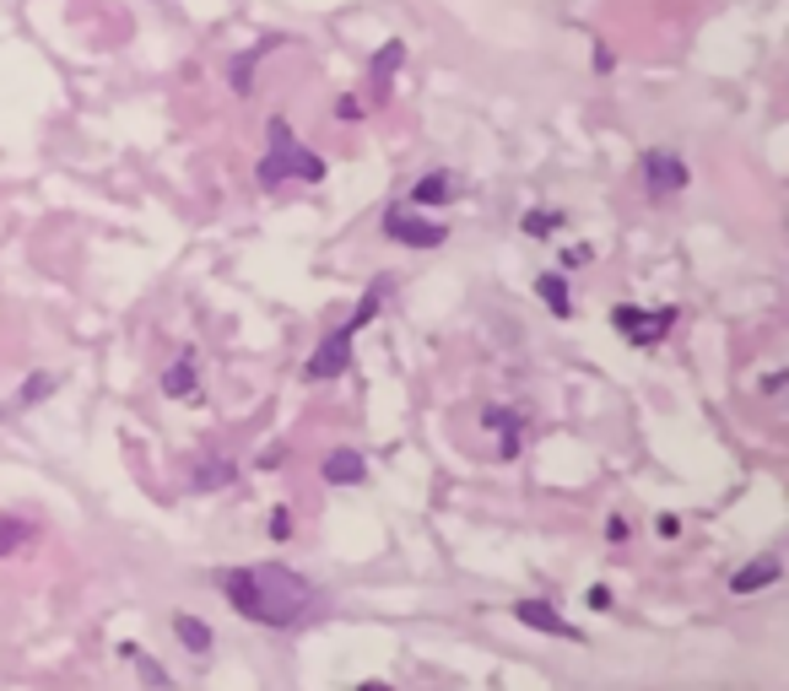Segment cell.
Returning <instances> with one entry per match:
<instances>
[{
    "instance_id": "cell-1",
    "label": "cell",
    "mask_w": 789,
    "mask_h": 691,
    "mask_svg": "<svg viewBox=\"0 0 789 691\" xmlns=\"http://www.w3.org/2000/svg\"><path fill=\"white\" fill-rule=\"evenodd\" d=\"M216 589L227 595V606L254 627H297L314 610V583L287 562H254V568H222Z\"/></svg>"
},
{
    "instance_id": "cell-2",
    "label": "cell",
    "mask_w": 789,
    "mask_h": 691,
    "mask_svg": "<svg viewBox=\"0 0 789 691\" xmlns=\"http://www.w3.org/2000/svg\"><path fill=\"white\" fill-rule=\"evenodd\" d=\"M254 179H260L265 190H276V184H287V179L320 184V179H325V157L308 152V146H297V135H292L287 120H265V157L254 167Z\"/></svg>"
},
{
    "instance_id": "cell-3",
    "label": "cell",
    "mask_w": 789,
    "mask_h": 691,
    "mask_svg": "<svg viewBox=\"0 0 789 691\" xmlns=\"http://www.w3.org/2000/svg\"><path fill=\"white\" fill-rule=\"evenodd\" d=\"M378 227H384L390 244H406V248H438L444 238H449L444 222H427V216H416V211H406V205H390Z\"/></svg>"
},
{
    "instance_id": "cell-4",
    "label": "cell",
    "mask_w": 789,
    "mask_h": 691,
    "mask_svg": "<svg viewBox=\"0 0 789 691\" xmlns=\"http://www.w3.org/2000/svg\"><path fill=\"white\" fill-rule=\"evenodd\" d=\"M670 325H676L670 308H617V314H611V329H623L627 346H638V352L660 346L665 335H670Z\"/></svg>"
},
{
    "instance_id": "cell-5",
    "label": "cell",
    "mask_w": 789,
    "mask_h": 691,
    "mask_svg": "<svg viewBox=\"0 0 789 691\" xmlns=\"http://www.w3.org/2000/svg\"><path fill=\"white\" fill-rule=\"evenodd\" d=\"M638 173H644V190L655 195V201H665V195H681L687 190V163L676 157V152H644L638 157Z\"/></svg>"
},
{
    "instance_id": "cell-6",
    "label": "cell",
    "mask_w": 789,
    "mask_h": 691,
    "mask_svg": "<svg viewBox=\"0 0 789 691\" xmlns=\"http://www.w3.org/2000/svg\"><path fill=\"white\" fill-rule=\"evenodd\" d=\"M352 341H357V329H352V325H341L335 335H325V341H320V352H314V357H308V367H303V378H308V384L341 378V373L352 367Z\"/></svg>"
},
{
    "instance_id": "cell-7",
    "label": "cell",
    "mask_w": 789,
    "mask_h": 691,
    "mask_svg": "<svg viewBox=\"0 0 789 691\" xmlns=\"http://www.w3.org/2000/svg\"><path fill=\"white\" fill-rule=\"evenodd\" d=\"M519 616V627H530V632H546V638H568V643H584V632L568 621V616H557V610L546 606V600H519L514 606Z\"/></svg>"
},
{
    "instance_id": "cell-8",
    "label": "cell",
    "mask_w": 789,
    "mask_h": 691,
    "mask_svg": "<svg viewBox=\"0 0 789 691\" xmlns=\"http://www.w3.org/2000/svg\"><path fill=\"white\" fill-rule=\"evenodd\" d=\"M320 476H325L331 487H357V481L368 476V459H363V454H357L352 444H341V448H331V454H325Z\"/></svg>"
},
{
    "instance_id": "cell-9",
    "label": "cell",
    "mask_w": 789,
    "mask_h": 691,
    "mask_svg": "<svg viewBox=\"0 0 789 691\" xmlns=\"http://www.w3.org/2000/svg\"><path fill=\"white\" fill-rule=\"evenodd\" d=\"M459 195V179L455 173H444V167H433V173H422L412 184V205H449Z\"/></svg>"
},
{
    "instance_id": "cell-10",
    "label": "cell",
    "mask_w": 789,
    "mask_h": 691,
    "mask_svg": "<svg viewBox=\"0 0 789 691\" xmlns=\"http://www.w3.org/2000/svg\"><path fill=\"white\" fill-rule=\"evenodd\" d=\"M482 427H498V433H503V444H498L503 459H514V454H519V433H525V416H519V410L487 406V410H482Z\"/></svg>"
},
{
    "instance_id": "cell-11",
    "label": "cell",
    "mask_w": 789,
    "mask_h": 691,
    "mask_svg": "<svg viewBox=\"0 0 789 691\" xmlns=\"http://www.w3.org/2000/svg\"><path fill=\"white\" fill-rule=\"evenodd\" d=\"M779 557H762L757 568H741L730 578V595H757V589H768V583H779Z\"/></svg>"
},
{
    "instance_id": "cell-12",
    "label": "cell",
    "mask_w": 789,
    "mask_h": 691,
    "mask_svg": "<svg viewBox=\"0 0 789 691\" xmlns=\"http://www.w3.org/2000/svg\"><path fill=\"white\" fill-rule=\"evenodd\" d=\"M233 476H239V465H233V459H206V465H195L190 491H222V487H233Z\"/></svg>"
},
{
    "instance_id": "cell-13",
    "label": "cell",
    "mask_w": 789,
    "mask_h": 691,
    "mask_svg": "<svg viewBox=\"0 0 789 691\" xmlns=\"http://www.w3.org/2000/svg\"><path fill=\"white\" fill-rule=\"evenodd\" d=\"M173 638H179V643H184L190 653H211V643H216L206 621H201V616H184V610L173 616Z\"/></svg>"
},
{
    "instance_id": "cell-14",
    "label": "cell",
    "mask_w": 789,
    "mask_h": 691,
    "mask_svg": "<svg viewBox=\"0 0 789 691\" xmlns=\"http://www.w3.org/2000/svg\"><path fill=\"white\" fill-rule=\"evenodd\" d=\"M401 60H406V43H401V39H390V43H384V49L374 54V60H368V77H374L378 92H384V87H390V77L401 71Z\"/></svg>"
},
{
    "instance_id": "cell-15",
    "label": "cell",
    "mask_w": 789,
    "mask_h": 691,
    "mask_svg": "<svg viewBox=\"0 0 789 691\" xmlns=\"http://www.w3.org/2000/svg\"><path fill=\"white\" fill-rule=\"evenodd\" d=\"M276 43H282V39H260L250 54H239V60H233V92H254V65H260V60H265Z\"/></svg>"
},
{
    "instance_id": "cell-16",
    "label": "cell",
    "mask_w": 789,
    "mask_h": 691,
    "mask_svg": "<svg viewBox=\"0 0 789 691\" xmlns=\"http://www.w3.org/2000/svg\"><path fill=\"white\" fill-rule=\"evenodd\" d=\"M163 389L173 395V400H195L201 395V378H195V363H173L163 373Z\"/></svg>"
},
{
    "instance_id": "cell-17",
    "label": "cell",
    "mask_w": 789,
    "mask_h": 691,
    "mask_svg": "<svg viewBox=\"0 0 789 691\" xmlns=\"http://www.w3.org/2000/svg\"><path fill=\"white\" fill-rule=\"evenodd\" d=\"M536 292L546 297V308L557 314V319H568V308H574V297H568V282L557 276V271H546V276H536Z\"/></svg>"
},
{
    "instance_id": "cell-18",
    "label": "cell",
    "mask_w": 789,
    "mask_h": 691,
    "mask_svg": "<svg viewBox=\"0 0 789 691\" xmlns=\"http://www.w3.org/2000/svg\"><path fill=\"white\" fill-rule=\"evenodd\" d=\"M525 238H546L552 227H563V211H525Z\"/></svg>"
},
{
    "instance_id": "cell-19",
    "label": "cell",
    "mask_w": 789,
    "mask_h": 691,
    "mask_svg": "<svg viewBox=\"0 0 789 691\" xmlns=\"http://www.w3.org/2000/svg\"><path fill=\"white\" fill-rule=\"evenodd\" d=\"M54 389V373H33L28 384H22V395H17V406H39L43 395Z\"/></svg>"
},
{
    "instance_id": "cell-20",
    "label": "cell",
    "mask_w": 789,
    "mask_h": 691,
    "mask_svg": "<svg viewBox=\"0 0 789 691\" xmlns=\"http://www.w3.org/2000/svg\"><path fill=\"white\" fill-rule=\"evenodd\" d=\"M265 529H271V540H287V535H292V514H287V508H271Z\"/></svg>"
},
{
    "instance_id": "cell-21",
    "label": "cell",
    "mask_w": 789,
    "mask_h": 691,
    "mask_svg": "<svg viewBox=\"0 0 789 691\" xmlns=\"http://www.w3.org/2000/svg\"><path fill=\"white\" fill-rule=\"evenodd\" d=\"M135 664H141V675H146L152 687H158V691H168V670H163V664H152L146 653H135Z\"/></svg>"
},
{
    "instance_id": "cell-22",
    "label": "cell",
    "mask_w": 789,
    "mask_h": 691,
    "mask_svg": "<svg viewBox=\"0 0 789 691\" xmlns=\"http://www.w3.org/2000/svg\"><path fill=\"white\" fill-rule=\"evenodd\" d=\"M335 120H363V103H357L352 92H341V98H335Z\"/></svg>"
},
{
    "instance_id": "cell-23",
    "label": "cell",
    "mask_w": 789,
    "mask_h": 691,
    "mask_svg": "<svg viewBox=\"0 0 789 691\" xmlns=\"http://www.w3.org/2000/svg\"><path fill=\"white\" fill-rule=\"evenodd\" d=\"M22 535H28V525H11V519H0V551H11Z\"/></svg>"
},
{
    "instance_id": "cell-24",
    "label": "cell",
    "mask_w": 789,
    "mask_h": 691,
    "mask_svg": "<svg viewBox=\"0 0 789 691\" xmlns=\"http://www.w3.org/2000/svg\"><path fill=\"white\" fill-rule=\"evenodd\" d=\"M589 260H595V248L589 244H579V248H568V254H563V265H568V271H579V265H589Z\"/></svg>"
},
{
    "instance_id": "cell-25",
    "label": "cell",
    "mask_w": 789,
    "mask_h": 691,
    "mask_svg": "<svg viewBox=\"0 0 789 691\" xmlns=\"http://www.w3.org/2000/svg\"><path fill=\"white\" fill-rule=\"evenodd\" d=\"M589 610H611V589H606V583L589 589Z\"/></svg>"
},
{
    "instance_id": "cell-26",
    "label": "cell",
    "mask_w": 789,
    "mask_h": 691,
    "mask_svg": "<svg viewBox=\"0 0 789 691\" xmlns=\"http://www.w3.org/2000/svg\"><path fill=\"white\" fill-rule=\"evenodd\" d=\"M606 540H627V519H606Z\"/></svg>"
},
{
    "instance_id": "cell-27",
    "label": "cell",
    "mask_w": 789,
    "mask_h": 691,
    "mask_svg": "<svg viewBox=\"0 0 789 691\" xmlns=\"http://www.w3.org/2000/svg\"><path fill=\"white\" fill-rule=\"evenodd\" d=\"M655 525H660V535H676V529H681V519H676V514H660Z\"/></svg>"
},
{
    "instance_id": "cell-28",
    "label": "cell",
    "mask_w": 789,
    "mask_h": 691,
    "mask_svg": "<svg viewBox=\"0 0 789 691\" xmlns=\"http://www.w3.org/2000/svg\"><path fill=\"white\" fill-rule=\"evenodd\" d=\"M357 691H390V687H384V681H363V687H357Z\"/></svg>"
}]
</instances>
